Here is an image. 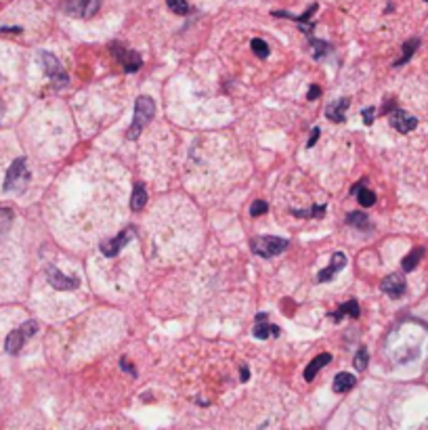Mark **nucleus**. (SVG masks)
Here are the masks:
<instances>
[{"label": "nucleus", "instance_id": "1", "mask_svg": "<svg viewBox=\"0 0 428 430\" xmlns=\"http://www.w3.org/2000/svg\"><path fill=\"white\" fill-rule=\"evenodd\" d=\"M424 351H428V327L420 321H403L387 338V355L399 365L420 359Z\"/></svg>", "mask_w": 428, "mask_h": 430}, {"label": "nucleus", "instance_id": "2", "mask_svg": "<svg viewBox=\"0 0 428 430\" xmlns=\"http://www.w3.org/2000/svg\"><path fill=\"white\" fill-rule=\"evenodd\" d=\"M153 114H155V103H153V99L147 97V95H141V97L137 99V103H135V118H133V124H131V129H129V133H127V137H129L131 141L139 139L143 129L153 120Z\"/></svg>", "mask_w": 428, "mask_h": 430}, {"label": "nucleus", "instance_id": "3", "mask_svg": "<svg viewBox=\"0 0 428 430\" xmlns=\"http://www.w3.org/2000/svg\"><path fill=\"white\" fill-rule=\"evenodd\" d=\"M30 183V170H27V162L23 157L15 159L6 172V178H4V191H25Z\"/></svg>", "mask_w": 428, "mask_h": 430}, {"label": "nucleus", "instance_id": "4", "mask_svg": "<svg viewBox=\"0 0 428 430\" xmlns=\"http://www.w3.org/2000/svg\"><path fill=\"white\" fill-rule=\"evenodd\" d=\"M290 246L287 240H282V237H273V235H263V237H254L250 242V248L254 254L263 256V259H273L278 254H282L285 248Z\"/></svg>", "mask_w": 428, "mask_h": 430}, {"label": "nucleus", "instance_id": "5", "mask_svg": "<svg viewBox=\"0 0 428 430\" xmlns=\"http://www.w3.org/2000/svg\"><path fill=\"white\" fill-rule=\"evenodd\" d=\"M40 61H42V67H44L46 76H48L51 82H53V89L59 91V89L67 86V74H65V70L61 67V63L57 61L55 55H51V53H40Z\"/></svg>", "mask_w": 428, "mask_h": 430}, {"label": "nucleus", "instance_id": "6", "mask_svg": "<svg viewBox=\"0 0 428 430\" xmlns=\"http://www.w3.org/2000/svg\"><path fill=\"white\" fill-rule=\"evenodd\" d=\"M36 330H38V323H36V321H25L21 327L13 330V332L6 336V344H4V346H6V353L17 355V353L21 351V346L25 344V340L36 334Z\"/></svg>", "mask_w": 428, "mask_h": 430}, {"label": "nucleus", "instance_id": "7", "mask_svg": "<svg viewBox=\"0 0 428 430\" xmlns=\"http://www.w3.org/2000/svg\"><path fill=\"white\" fill-rule=\"evenodd\" d=\"M103 0H65L63 2V11L72 17H78V19H89L93 17L99 6H101Z\"/></svg>", "mask_w": 428, "mask_h": 430}, {"label": "nucleus", "instance_id": "8", "mask_svg": "<svg viewBox=\"0 0 428 430\" xmlns=\"http://www.w3.org/2000/svg\"><path fill=\"white\" fill-rule=\"evenodd\" d=\"M112 53H114V57L122 63L124 72L133 74V72H139V70H141V57H139L135 51H129V48H124L120 42H114V44H112Z\"/></svg>", "mask_w": 428, "mask_h": 430}, {"label": "nucleus", "instance_id": "9", "mask_svg": "<svg viewBox=\"0 0 428 430\" xmlns=\"http://www.w3.org/2000/svg\"><path fill=\"white\" fill-rule=\"evenodd\" d=\"M133 237H135V229H124L118 237H114V240H110V242H103V244H101V252H103L108 259H114V256H118V254L122 252L124 246L131 244Z\"/></svg>", "mask_w": 428, "mask_h": 430}, {"label": "nucleus", "instance_id": "10", "mask_svg": "<svg viewBox=\"0 0 428 430\" xmlns=\"http://www.w3.org/2000/svg\"><path fill=\"white\" fill-rule=\"evenodd\" d=\"M315 11H317V4H311V6L304 11V15H300V17H298V15H292V13H285V11H273V15H275V17H287V19L296 21V23L302 27V32L313 40V27H315V25H313L309 19H311V15H313Z\"/></svg>", "mask_w": 428, "mask_h": 430}, {"label": "nucleus", "instance_id": "11", "mask_svg": "<svg viewBox=\"0 0 428 430\" xmlns=\"http://www.w3.org/2000/svg\"><path fill=\"white\" fill-rule=\"evenodd\" d=\"M46 280H48V284L55 287V289H76V287L80 286V280L67 278L61 271H57L55 267H46Z\"/></svg>", "mask_w": 428, "mask_h": 430}, {"label": "nucleus", "instance_id": "12", "mask_svg": "<svg viewBox=\"0 0 428 430\" xmlns=\"http://www.w3.org/2000/svg\"><path fill=\"white\" fill-rule=\"evenodd\" d=\"M391 126L395 129V131H399V133H410V131H414L416 126H418V120L412 116V114H408V112H403V110H395L393 114H391Z\"/></svg>", "mask_w": 428, "mask_h": 430}, {"label": "nucleus", "instance_id": "13", "mask_svg": "<svg viewBox=\"0 0 428 430\" xmlns=\"http://www.w3.org/2000/svg\"><path fill=\"white\" fill-rule=\"evenodd\" d=\"M344 265H346V256L342 254V252H336L334 256H332V261H330V265L325 267V269H321L319 271V275H317V282L319 284H325V282H330L338 271H342L344 269Z\"/></svg>", "mask_w": 428, "mask_h": 430}, {"label": "nucleus", "instance_id": "14", "mask_svg": "<svg viewBox=\"0 0 428 430\" xmlns=\"http://www.w3.org/2000/svg\"><path fill=\"white\" fill-rule=\"evenodd\" d=\"M349 103H351V101H349L346 97H342V99H338V101L330 103V105H328V110H325L328 120H332V122H336V124H342V122H344V118H346Z\"/></svg>", "mask_w": 428, "mask_h": 430}, {"label": "nucleus", "instance_id": "15", "mask_svg": "<svg viewBox=\"0 0 428 430\" xmlns=\"http://www.w3.org/2000/svg\"><path fill=\"white\" fill-rule=\"evenodd\" d=\"M382 292L384 294H389L391 298H399V296H403L406 294V280L401 278V275H389L387 280H382Z\"/></svg>", "mask_w": 428, "mask_h": 430}, {"label": "nucleus", "instance_id": "16", "mask_svg": "<svg viewBox=\"0 0 428 430\" xmlns=\"http://www.w3.org/2000/svg\"><path fill=\"white\" fill-rule=\"evenodd\" d=\"M330 361H332V355H330V353H321L319 357H315V359L306 365V370H304V380H309V382L315 380V376H317Z\"/></svg>", "mask_w": 428, "mask_h": 430}, {"label": "nucleus", "instance_id": "17", "mask_svg": "<svg viewBox=\"0 0 428 430\" xmlns=\"http://www.w3.org/2000/svg\"><path fill=\"white\" fill-rule=\"evenodd\" d=\"M355 382H357V378H355L353 374L340 372V374H336V378H334V382H332V389H334V393L342 395V393H349V391L355 386Z\"/></svg>", "mask_w": 428, "mask_h": 430}, {"label": "nucleus", "instance_id": "18", "mask_svg": "<svg viewBox=\"0 0 428 430\" xmlns=\"http://www.w3.org/2000/svg\"><path fill=\"white\" fill-rule=\"evenodd\" d=\"M359 313H361V308H359V302L357 300H349V302H344L342 306H338L330 317L334 319V321H340L342 317H353V319H357L359 317Z\"/></svg>", "mask_w": 428, "mask_h": 430}, {"label": "nucleus", "instance_id": "19", "mask_svg": "<svg viewBox=\"0 0 428 430\" xmlns=\"http://www.w3.org/2000/svg\"><path fill=\"white\" fill-rule=\"evenodd\" d=\"M145 204H147V189H145V185L137 183L135 189H133V195H131V208L135 212H139V210L145 208Z\"/></svg>", "mask_w": 428, "mask_h": 430}, {"label": "nucleus", "instance_id": "20", "mask_svg": "<svg viewBox=\"0 0 428 430\" xmlns=\"http://www.w3.org/2000/svg\"><path fill=\"white\" fill-rule=\"evenodd\" d=\"M353 193H357L359 204H361V206H365V208H370V206H374V204H376V195H374L370 189H365V187H363V183L355 185V187H353Z\"/></svg>", "mask_w": 428, "mask_h": 430}, {"label": "nucleus", "instance_id": "21", "mask_svg": "<svg viewBox=\"0 0 428 430\" xmlns=\"http://www.w3.org/2000/svg\"><path fill=\"white\" fill-rule=\"evenodd\" d=\"M252 334H254L257 338H261V340H267V338H271V336H280V327H278V325H269V323L263 325V321H259V323L254 325Z\"/></svg>", "mask_w": 428, "mask_h": 430}, {"label": "nucleus", "instance_id": "22", "mask_svg": "<svg viewBox=\"0 0 428 430\" xmlns=\"http://www.w3.org/2000/svg\"><path fill=\"white\" fill-rule=\"evenodd\" d=\"M346 223L355 229H370V219L365 216V212H351L346 216Z\"/></svg>", "mask_w": 428, "mask_h": 430}, {"label": "nucleus", "instance_id": "23", "mask_svg": "<svg viewBox=\"0 0 428 430\" xmlns=\"http://www.w3.org/2000/svg\"><path fill=\"white\" fill-rule=\"evenodd\" d=\"M422 256H424V248L412 250V254H408V256L403 259V271H414Z\"/></svg>", "mask_w": 428, "mask_h": 430}, {"label": "nucleus", "instance_id": "24", "mask_svg": "<svg viewBox=\"0 0 428 430\" xmlns=\"http://www.w3.org/2000/svg\"><path fill=\"white\" fill-rule=\"evenodd\" d=\"M323 212H325V206H313L311 210H292V214L298 219H321Z\"/></svg>", "mask_w": 428, "mask_h": 430}, {"label": "nucleus", "instance_id": "25", "mask_svg": "<svg viewBox=\"0 0 428 430\" xmlns=\"http://www.w3.org/2000/svg\"><path fill=\"white\" fill-rule=\"evenodd\" d=\"M250 46H252V51H254V55H257L259 59H267V57H269V46H267L265 40L254 38V40L250 42Z\"/></svg>", "mask_w": 428, "mask_h": 430}, {"label": "nucleus", "instance_id": "26", "mask_svg": "<svg viewBox=\"0 0 428 430\" xmlns=\"http://www.w3.org/2000/svg\"><path fill=\"white\" fill-rule=\"evenodd\" d=\"M166 4H168V8H170L172 13H176V15H187V13H189L187 0H166Z\"/></svg>", "mask_w": 428, "mask_h": 430}, {"label": "nucleus", "instance_id": "27", "mask_svg": "<svg viewBox=\"0 0 428 430\" xmlns=\"http://www.w3.org/2000/svg\"><path fill=\"white\" fill-rule=\"evenodd\" d=\"M416 48H418V40H410V42H406V46H403V57H401L395 65H403V63H408Z\"/></svg>", "mask_w": 428, "mask_h": 430}, {"label": "nucleus", "instance_id": "28", "mask_svg": "<svg viewBox=\"0 0 428 430\" xmlns=\"http://www.w3.org/2000/svg\"><path fill=\"white\" fill-rule=\"evenodd\" d=\"M311 44H313V55H315V59H321V57H325L328 53H330V46L325 44V42H321V40H311Z\"/></svg>", "mask_w": 428, "mask_h": 430}, {"label": "nucleus", "instance_id": "29", "mask_svg": "<svg viewBox=\"0 0 428 430\" xmlns=\"http://www.w3.org/2000/svg\"><path fill=\"white\" fill-rule=\"evenodd\" d=\"M368 351L365 348H359L357 351V355H355V359H353V363H355V370H359V372H363L365 367H368Z\"/></svg>", "mask_w": 428, "mask_h": 430}, {"label": "nucleus", "instance_id": "30", "mask_svg": "<svg viewBox=\"0 0 428 430\" xmlns=\"http://www.w3.org/2000/svg\"><path fill=\"white\" fill-rule=\"evenodd\" d=\"M269 210V204L265 202V200H257V202H252V206H250V214L252 216H261V214H265Z\"/></svg>", "mask_w": 428, "mask_h": 430}, {"label": "nucleus", "instance_id": "31", "mask_svg": "<svg viewBox=\"0 0 428 430\" xmlns=\"http://www.w3.org/2000/svg\"><path fill=\"white\" fill-rule=\"evenodd\" d=\"M11 219H13L11 210H0V231H4L11 225Z\"/></svg>", "mask_w": 428, "mask_h": 430}, {"label": "nucleus", "instance_id": "32", "mask_svg": "<svg viewBox=\"0 0 428 430\" xmlns=\"http://www.w3.org/2000/svg\"><path fill=\"white\" fill-rule=\"evenodd\" d=\"M374 107H368V110H363V120H365V124L370 126V124H374Z\"/></svg>", "mask_w": 428, "mask_h": 430}, {"label": "nucleus", "instance_id": "33", "mask_svg": "<svg viewBox=\"0 0 428 430\" xmlns=\"http://www.w3.org/2000/svg\"><path fill=\"white\" fill-rule=\"evenodd\" d=\"M319 95H321V89H319V86H311V89H309L306 99H309V101H313V99H317Z\"/></svg>", "mask_w": 428, "mask_h": 430}, {"label": "nucleus", "instance_id": "34", "mask_svg": "<svg viewBox=\"0 0 428 430\" xmlns=\"http://www.w3.org/2000/svg\"><path fill=\"white\" fill-rule=\"evenodd\" d=\"M317 139H319V129H315V131L311 133V139H309V143H306V147H313V145L317 143Z\"/></svg>", "mask_w": 428, "mask_h": 430}, {"label": "nucleus", "instance_id": "35", "mask_svg": "<svg viewBox=\"0 0 428 430\" xmlns=\"http://www.w3.org/2000/svg\"><path fill=\"white\" fill-rule=\"evenodd\" d=\"M122 370H124V372H131V374H135L133 365H129V361H127V359H122Z\"/></svg>", "mask_w": 428, "mask_h": 430}, {"label": "nucleus", "instance_id": "36", "mask_svg": "<svg viewBox=\"0 0 428 430\" xmlns=\"http://www.w3.org/2000/svg\"><path fill=\"white\" fill-rule=\"evenodd\" d=\"M250 378V372H248V367H242V380L246 382Z\"/></svg>", "mask_w": 428, "mask_h": 430}, {"label": "nucleus", "instance_id": "37", "mask_svg": "<svg viewBox=\"0 0 428 430\" xmlns=\"http://www.w3.org/2000/svg\"><path fill=\"white\" fill-rule=\"evenodd\" d=\"M427 2H428V0H427Z\"/></svg>", "mask_w": 428, "mask_h": 430}]
</instances>
